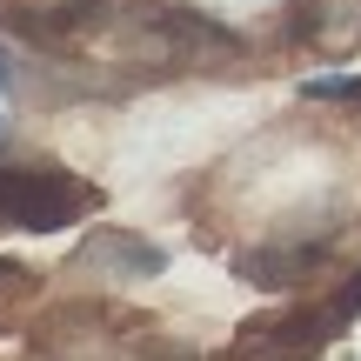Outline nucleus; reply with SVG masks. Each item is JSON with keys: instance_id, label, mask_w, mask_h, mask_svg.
Listing matches in <instances>:
<instances>
[{"instance_id": "nucleus-3", "label": "nucleus", "mask_w": 361, "mask_h": 361, "mask_svg": "<svg viewBox=\"0 0 361 361\" xmlns=\"http://www.w3.org/2000/svg\"><path fill=\"white\" fill-rule=\"evenodd\" d=\"M80 261H101V268H114V274H161L168 268V255H161L154 241H141V234H128V228H94L87 241H80Z\"/></svg>"}, {"instance_id": "nucleus-6", "label": "nucleus", "mask_w": 361, "mask_h": 361, "mask_svg": "<svg viewBox=\"0 0 361 361\" xmlns=\"http://www.w3.org/2000/svg\"><path fill=\"white\" fill-rule=\"evenodd\" d=\"M7 80H13V74H7V54H0V94H7Z\"/></svg>"}, {"instance_id": "nucleus-1", "label": "nucleus", "mask_w": 361, "mask_h": 361, "mask_svg": "<svg viewBox=\"0 0 361 361\" xmlns=\"http://www.w3.org/2000/svg\"><path fill=\"white\" fill-rule=\"evenodd\" d=\"M101 214V188L67 168L47 161H27V168H0V228L13 234H54L74 228V221Z\"/></svg>"}, {"instance_id": "nucleus-4", "label": "nucleus", "mask_w": 361, "mask_h": 361, "mask_svg": "<svg viewBox=\"0 0 361 361\" xmlns=\"http://www.w3.org/2000/svg\"><path fill=\"white\" fill-rule=\"evenodd\" d=\"M322 255H328V241L261 247V255H247V261H241V281H255V288H288V281H301L308 268H322Z\"/></svg>"}, {"instance_id": "nucleus-2", "label": "nucleus", "mask_w": 361, "mask_h": 361, "mask_svg": "<svg viewBox=\"0 0 361 361\" xmlns=\"http://www.w3.org/2000/svg\"><path fill=\"white\" fill-rule=\"evenodd\" d=\"M121 0H7V27L27 34L34 47H67L80 27H107Z\"/></svg>"}, {"instance_id": "nucleus-5", "label": "nucleus", "mask_w": 361, "mask_h": 361, "mask_svg": "<svg viewBox=\"0 0 361 361\" xmlns=\"http://www.w3.org/2000/svg\"><path fill=\"white\" fill-rule=\"evenodd\" d=\"M27 281H34V274H27L20 261H0V295H27Z\"/></svg>"}]
</instances>
